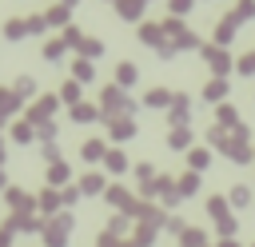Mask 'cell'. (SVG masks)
<instances>
[]
</instances>
